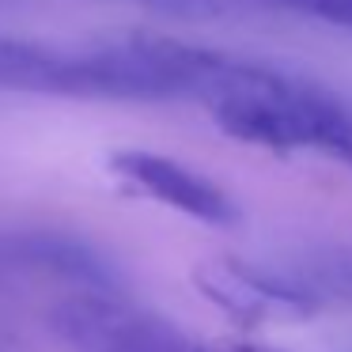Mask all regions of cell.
Listing matches in <instances>:
<instances>
[{"label": "cell", "mask_w": 352, "mask_h": 352, "mask_svg": "<svg viewBox=\"0 0 352 352\" xmlns=\"http://www.w3.org/2000/svg\"><path fill=\"white\" fill-rule=\"evenodd\" d=\"M175 95H190L228 137L269 152H326L352 167V114L326 91L258 61L163 38Z\"/></svg>", "instance_id": "1"}, {"label": "cell", "mask_w": 352, "mask_h": 352, "mask_svg": "<svg viewBox=\"0 0 352 352\" xmlns=\"http://www.w3.org/2000/svg\"><path fill=\"white\" fill-rule=\"evenodd\" d=\"M0 87L72 99H167L140 34L80 54L0 34Z\"/></svg>", "instance_id": "2"}, {"label": "cell", "mask_w": 352, "mask_h": 352, "mask_svg": "<svg viewBox=\"0 0 352 352\" xmlns=\"http://www.w3.org/2000/svg\"><path fill=\"white\" fill-rule=\"evenodd\" d=\"M50 329L72 352H212L170 318L122 303L114 292H80L50 311Z\"/></svg>", "instance_id": "3"}, {"label": "cell", "mask_w": 352, "mask_h": 352, "mask_svg": "<svg viewBox=\"0 0 352 352\" xmlns=\"http://www.w3.org/2000/svg\"><path fill=\"white\" fill-rule=\"evenodd\" d=\"M110 170L118 182H125L133 193L152 197L170 205L175 212L193 216L212 228H231L239 220V208L216 182L197 175L193 167H182L178 160L155 152H114L110 155Z\"/></svg>", "instance_id": "4"}, {"label": "cell", "mask_w": 352, "mask_h": 352, "mask_svg": "<svg viewBox=\"0 0 352 352\" xmlns=\"http://www.w3.org/2000/svg\"><path fill=\"white\" fill-rule=\"evenodd\" d=\"M197 284L212 303L228 307L231 314L243 318H265V314H307L314 303L296 288V284H280L273 276H261L254 269H243L235 261H208L197 269Z\"/></svg>", "instance_id": "5"}, {"label": "cell", "mask_w": 352, "mask_h": 352, "mask_svg": "<svg viewBox=\"0 0 352 352\" xmlns=\"http://www.w3.org/2000/svg\"><path fill=\"white\" fill-rule=\"evenodd\" d=\"M296 288L303 292L311 303H318L322 296L352 299V250H341L326 261H314L311 273H307L303 280H296Z\"/></svg>", "instance_id": "6"}, {"label": "cell", "mask_w": 352, "mask_h": 352, "mask_svg": "<svg viewBox=\"0 0 352 352\" xmlns=\"http://www.w3.org/2000/svg\"><path fill=\"white\" fill-rule=\"evenodd\" d=\"M288 4L299 12H307V16L326 19V23L352 27V0H288Z\"/></svg>", "instance_id": "7"}]
</instances>
